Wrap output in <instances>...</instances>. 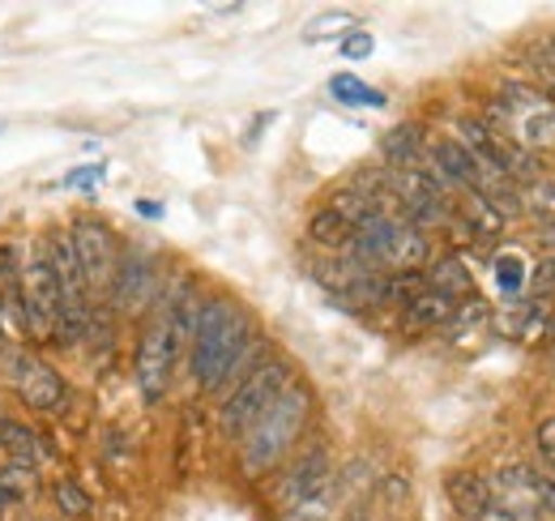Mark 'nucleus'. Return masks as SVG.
Returning <instances> with one entry per match:
<instances>
[{
	"label": "nucleus",
	"instance_id": "f257e3e1",
	"mask_svg": "<svg viewBox=\"0 0 555 521\" xmlns=\"http://www.w3.org/2000/svg\"><path fill=\"white\" fill-rule=\"evenodd\" d=\"M261 342L253 338V321L244 317V308H235L227 295L202 300L197 326L189 338V368L197 377V385L206 393H222L240 385L257 364Z\"/></svg>",
	"mask_w": 555,
	"mask_h": 521
},
{
	"label": "nucleus",
	"instance_id": "f03ea898",
	"mask_svg": "<svg viewBox=\"0 0 555 521\" xmlns=\"http://www.w3.org/2000/svg\"><path fill=\"white\" fill-rule=\"evenodd\" d=\"M308 410H312L308 385L291 381L274 406L253 423V432L240 441V466H244L248 479L270 474V470L282 466V457L291 454V445L299 441V432H304V423H308Z\"/></svg>",
	"mask_w": 555,
	"mask_h": 521
},
{
	"label": "nucleus",
	"instance_id": "7ed1b4c3",
	"mask_svg": "<svg viewBox=\"0 0 555 521\" xmlns=\"http://www.w3.org/2000/svg\"><path fill=\"white\" fill-rule=\"evenodd\" d=\"M291 381H295V372H291L286 359H266V364H257L235 390L222 397V410H218L222 436H227V441H244V436L253 432V423L274 406Z\"/></svg>",
	"mask_w": 555,
	"mask_h": 521
},
{
	"label": "nucleus",
	"instance_id": "20e7f679",
	"mask_svg": "<svg viewBox=\"0 0 555 521\" xmlns=\"http://www.w3.org/2000/svg\"><path fill=\"white\" fill-rule=\"evenodd\" d=\"M180 329L171 321V313L158 304V313L150 317V326L141 329V342H138V385L145 402H158L167 385H171V372H176V359H180Z\"/></svg>",
	"mask_w": 555,
	"mask_h": 521
},
{
	"label": "nucleus",
	"instance_id": "39448f33",
	"mask_svg": "<svg viewBox=\"0 0 555 521\" xmlns=\"http://www.w3.org/2000/svg\"><path fill=\"white\" fill-rule=\"evenodd\" d=\"M56 308H61V282L48 253H30L22 260V313H26V333L48 342L56 333Z\"/></svg>",
	"mask_w": 555,
	"mask_h": 521
},
{
	"label": "nucleus",
	"instance_id": "423d86ee",
	"mask_svg": "<svg viewBox=\"0 0 555 521\" xmlns=\"http://www.w3.org/2000/svg\"><path fill=\"white\" fill-rule=\"evenodd\" d=\"M330 492H334V461H330V449H325V445L304 449V454L282 470V479H278V487H274L278 505H282L286 513H291L295 505H308V500L330 496Z\"/></svg>",
	"mask_w": 555,
	"mask_h": 521
},
{
	"label": "nucleus",
	"instance_id": "0eeeda50",
	"mask_svg": "<svg viewBox=\"0 0 555 521\" xmlns=\"http://www.w3.org/2000/svg\"><path fill=\"white\" fill-rule=\"evenodd\" d=\"M73 249H77V260H81V274H86V291H107L112 287V274L120 265V244L112 236L107 223L99 218H77L69 227Z\"/></svg>",
	"mask_w": 555,
	"mask_h": 521
},
{
	"label": "nucleus",
	"instance_id": "6e6552de",
	"mask_svg": "<svg viewBox=\"0 0 555 521\" xmlns=\"http://www.w3.org/2000/svg\"><path fill=\"white\" fill-rule=\"evenodd\" d=\"M112 304H116V313H125V317H138L145 313L154 300H158V265L150 253H120V265H116V274H112Z\"/></svg>",
	"mask_w": 555,
	"mask_h": 521
},
{
	"label": "nucleus",
	"instance_id": "1a4fd4ad",
	"mask_svg": "<svg viewBox=\"0 0 555 521\" xmlns=\"http://www.w3.org/2000/svg\"><path fill=\"white\" fill-rule=\"evenodd\" d=\"M22 364V381H17V393H22V402L30 406V410H39V415H56L65 402H69V385H65V377L56 372V368H48V364H35L30 355H17Z\"/></svg>",
	"mask_w": 555,
	"mask_h": 521
},
{
	"label": "nucleus",
	"instance_id": "9d476101",
	"mask_svg": "<svg viewBox=\"0 0 555 521\" xmlns=\"http://www.w3.org/2000/svg\"><path fill=\"white\" fill-rule=\"evenodd\" d=\"M444 496H449L453 513L462 521H483L491 513V505H495V492H491L487 474H479V470H453L444 479Z\"/></svg>",
	"mask_w": 555,
	"mask_h": 521
},
{
	"label": "nucleus",
	"instance_id": "9b49d317",
	"mask_svg": "<svg viewBox=\"0 0 555 521\" xmlns=\"http://www.w3.org/2000/svg\"><path fill=\"white\" fill-rule=\"evenodd\" d=\"M427 154V129L418 120H402L380 137V158L393 167V171H406V167H418Z\"/></svg>",
	"mask_w": 555,
	"mask_h": 521
},
{
	"label": "nucleus",
	"instance_id": "f8f14e48",
	"mask_svg": "<svg viewBox=\"0 0 555 521\" xmlns=\"http://www.w3.org/2000/svg\"><path fill=\"white\" fill-rule=\"evenodd\" d=\"M427 291H436V295L462 304V300H470L475 282H470V274H466L462 257H440L431 269H427Z\"/></svg>",
	"mask_w": 555,
	"mask_h": 521
},
{
	"label": "nucleus",
	"instance_id": "ddd939ff",
	"mask_svg": "<svg viewBox=\"0 0 555 521\" xmlns=\"http://www.w3.org/2000/svg\"><path fill=\"white\" fill-rule=\"evenodd\" d=\"M453 308H457L453 300H444V295H436V291H427V287H423L415 300H411V304L402 308V321H406L411 329L444 326V321L453 317Z\"/></svg>",
	"mask_w": 555,
	"mask_h": 521
},
{
	"label": "nucleus",
	"instance_id": "4468645a",
	"mask_svg": "<svg viewBox=\"0 0 555 521\" xmlns=\"http://www.w3.org/2000/svg\"><path fill=\"white\" fill-rule=\"evenodd\" d=\"M308 236H312V244H321V249H330V253H338V249H347L350 236H354V227H350L347 218L338 214V209H317L312 214V223H308Z\"/></svg>",
	"mask_w": 555,
	"mask_h": 521
},
{
	"label": "nucleus",
	"instance_id": "2eb2a0df",
	"mask_svg": "<svg viewBox=\"0 0 555 521\" xmlns=\"http://www.w3.org/2000/svg\"><path fill=\"white\" fill-rule=\"evenodd\" d=\"M0 445L9 449L13 466H30L35 461V436H30V428H22L13 419H0Z\"/></svg>",
	"mask_w": 555,
	"mask_h": 521
},
{
	"label": "nucleus",
	"instance_id": "dca6fc26",
	"mask_svg": "<svg viewBox=\"0 0 555 521\" xmlns=\"http://www.w3.org/2000/svg\"><path fill=\"white\" fill-rule=\"evenodd\" d=\"M521 209H530L539 223H555V180H534L521 196Z\"/></svg>",
	"mask_w": 555,
	"mask_h": 521
},
{
	"label": "nucleus",
	"instance_id": "f3484780",
	"mask_svg": "<svg viewBox=\"0 0 555 521\" xmlns=\"http://www.w3.org/2000/svg\"><path fill=\"white\" fill-rule=\"evenodd\" d=\"M330 90H334V99H343V103H350V107H380V103H385L376 90H367V86L354 81V77H334Z\"/></svg>",
	"mask_w": 555,
	"mask_h": 521
},
{
	"label": "nucleus",
	"instance_id": "a211bd4d",
	"mask_svg": "<svg viewBox=\"0 0 555 521\" xmlns=\"http://www.w3.org/2000/svg\"><path fill=\"white\" fill-rule=\"evenodd\" d=\"M52 500H56V509H61L65 518H90V496H86L73 479H61V483H56V496H52Z\"/></svg>",
	"mask_w": 555,
	"mask_h": 521
},
{
	"label": "nucleus",
	"instance_id": "6ab92c4d",
	"mask_svg": "<svg viewBox=\"0 0 555 521\" xmlns=\"http://www.w3.org/2000/svg\"><path fill=\"white\" fill-rule=\"evenodd\" d=\"M22 291V257L17 244H0V300Z\"/></svg>",
	"mask_w": 555,
	"mask_h": 521
},
{
	"label": "nucleus",
	"instance_id": "aec40b11",
	"mask_svg": "<svg viewBox=\"0 0 555 521\" xmlns=\"http://www.w3.org/2000/svg\"><path fill=\"white\" fill-rule=\"evenodd\" d=\"M534 445H539V457H543V470L555 474V419H543L534 428Z\"/></svg>",
	"mask_w": 555,
	"mask_h": 521
},
{
	"label": "nucleus",
	"instance_id": "412c9836",
	"mask_svg": "<svg viewBox=\"0 0 555 521\" xmlns=\"http://www.w3.org/2000/svg\"><path fill=\"white\" fill-rule=\"evenodd\" d=\"M495 274H500V287H504V295H517V291H521V265H517L513 257L500 260V269H495Z\"/></svg>",
	"mask_w": 555,
	"mask_h": 521
},
{
	"label": "nucleus",
	"instance_id": "4be33fe9",
	"mask_svg": "<svg viewBox=\"0 0 555 521\" xmlns=\"http://www.w3.org/2000/svg\"><path fill=\"white\" fill-rule=\"evenodd\" d=\"M343 56H350V61L372 56V35H350L347 43H343Z\"/></svg>",
	"mask_w": 555,
	"mask_h": 521
},
{
	"label": "nucleus",
	"instance_id": "5701e85b",
	"mask_svg": "<svg viewBox=\"0 0 555 521\" xmlns=\"http://www.w3.org/2000/svg\"><path fill=\"white\" fill-rule=\"evenodd\" d=\"M534 287H543V291L555 287V260H547V265H539V269H534Z\"/></svg>",
	"mask_w": 555,
	"mask_h": 521
},
{
	"label": "nucleus",
	"instance_id": "b1692460",
	"mask_svg": "<svg viewBox=\"0 0 555 521\" xmlns=\"http://www.w3.org/2000/svg\"><path fill=\"white\" fill-rule=\"evenodd\" d=\"M534 61H539V68L547 65V77L555 81V39L547 43V48H543V52H539V56H534Z\"/></svg>",
	"mask_w": 555,
	"mask_h": 521
},
{
	"label": "nucleus",
	"instance_id": "393cba45",
	"mask_svg": "<svg viewBox=\"0 0 555 521\" xmlns=\"http://www.w3.org/2000/svg\"><path fill=\"white\" fill-rule=\"evenodd\" d=\"M99 176H103L99 167H90V171H73V176H69V185H94Z\"/></svg>",
	"mask_w": 555,
	"mask_h": 521
},
{
	"label": "nucleus",
	"instance_id": "a878e982",
	"mask_svg": "<svg viewBox=\"0 0 555 521\" xmlns=\"http://www.w3.org/2000/svg\"><path fill=\"white\" fill-rule=\"evenodd\" d=\"M138 209H141V214H145V218H158V214H163V209H158V205H154V201H141Z\"/></svg>",
	"mask_w": 555,
	"mask_h": 521
},
{
	"label": "nucleus",
	"instance_id": "bb28decb",
	"mask_svg": "<svg viewBox=\"0 0 555 521\" xmlns=\"http://www.w3.org/2000/svg\"><path fill=\"white\" fill-rule=\"evenodd\" d=\"M347 521H372L367 518V509H363V505H354V509H350V518Z\"/></svg>",
	"mask_w": 555,
	"mask_h": 521
},
{
	"label": "nucleus",
	"instance_id": "cd10ccee",
	"mask_svg": "<svg viewBox=\"0 0 555 521\" xmlns=\"http://www.w3.org/2000/svg\"><path fill=\"white\" fill-rule=\"evenodd\" d=\"M39 521H52V518H39Z\"/></svg>",
	"mask_w": 555,
	"mask_h": 521
}]
</instances>
